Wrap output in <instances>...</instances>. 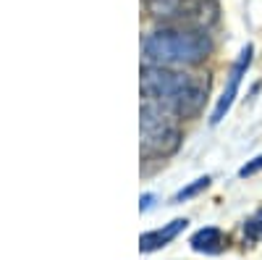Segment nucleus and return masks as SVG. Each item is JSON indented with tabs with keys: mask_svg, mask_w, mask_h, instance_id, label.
I'll return each instance as SVG.
<instances>
[{
	"mask_svg": "<svg viewBox=\"0 0 262 260\" xmlns=\"http://www.w3.org/2000/svg\"><path fill=\"white\" fill-rule=\"evenodd\" d=\"M259 171H262V155H257L249 163H244L242 168H238V176H254V173H259Z\"/></svg>",
	"mask_w": 262,
	"mask_h": 260,
	"instance_id": "nucleus-10",
	"label": "nucleus"
},
{
	"mask_svg": "<svg viewBox=\"0 0 262 260\" xmlns=\"http://www.w3.org/2000/svg\"><path fill=\"white\" fill-rule=\"evenodd\" d=\"M244 236L249 242H262V208L244 221Z\"/></svg>",
	"mask_w": 262,
	"mask_h": 260,
	"instance_id": "nucleus-9",
	"label": "nucleus"
},
{
	"mask_svg": "<svg viewBox=\"0 0 262 260\" xmlns=\"http://www.w3.org/2000/svg\"><path fill=\"white\" fill-rule=\"evenodd\" d=\"M212 53V37L196 27H163L144 37V55L149 63L170 69L200 66Z\"/></svg>",
	"mask_w": 262,
	"mask_h": 260,
	"instance_id": "nucleus-2",
	"label": "nucleus"
},
{
	"mask_svg": "<svg viewBox=\"0 0 262 260\" xmlns=\"http://www.w3.org/2000/svg\"><path fill=\"white\" fill-rule=\"evenodd\" d=\"M139 132H142V158L144 161H165L181 147V126L173 113L165 108L144 100L139 111Z\"/></svg>",
	"mask_w": 262,
	"mask_h": 260,
	"instance_id": "nucleus-3",
	"label": "nucleus"
},
{
	"mask_svg": "<svg viewBox=\"0 0 262 260\" xmlns=\"http://www.w3.org/2000/svg\"><path fill=\"white\" fill-rule=\"evenodd\" d=\"M210 95V82L200 74H184L170 66H142V97L165 108L176 118H194L202 113Z\"/></svg>",
	"mask_w": 262,
	"mask_h": 260,
	"instance_id": "nucleus-1",
	"label": "nucleus"
},
{
	"mask_svg": "<svg viewBox=\"0 0 262 260\" xmlns=\"http://www.w3.org/2000/svg\"><path fill=\"white\" fill-rule=\"evenodd\" d=\"M210 176H200V179H194L191 184H186V187H181L176 194H173V197H170V203L173 205H181V203H186V200H191V197H196V194H200V192H205L207 187H210Z\"/></svg>",
	"mask_w": 262,
	"mask_h": 260,
	"instance_id": "nucleus-7",
	"label": "nucleus"
},
{
	"mask_svg": "<svg viewBox=\"0 0 262 260\" xmlns=\"http://www.w3.org/2000/svg\"><path fill=\"white\" fill-rule=\"evenodd\" d=\"M186 224H189L186 218H173L170 224H165V226H160V229L144 231V234L139 236V250H142V252H158V250L168 247V245L186 229Z\"/></svg>",
	"mask_w": 262,
	"mask_h": 260,
	"instance_id": "nucleus-5",
	"label": "nucleus"
},
{
	"mask_svg": "<svg viewBox=\"0 0 262 260\" xmlns=\"http://www.w3.org/2000/svg\"><path fill=\"white\" fill-rule=\"evenodd\" d=\"M152 200H155V194H149V192H147V194H142V200H139V210H142V213H147V210L152 208Z\"/></svg>",
	"mask_w": 262,
	"mask_h": 260,
	"instance_id": "nucleus-11",
	"label": "nucleus"
},
{
	"mask_svg": "<svg viewBox=\"0 0 262 260\" xmlns=\"http://www.w3.org/2000/svg\"><path fill=\"white\" fill-rule=\"evenodd\" d=\"M147 3L155 16H173V13H181V8L189 0H147Z\"/></svg>",
	"mask_w": 262,
	"mask_h": 260,
	"instance_id": "nucleus-8",
	"label": "nucleus"
},
{
	"mask_svg": "<svg viewBox=\"0 0 262 260\" xmlns=\"http://www.w3.org/2000/svg\"><path fill=\"white\" fill-rule=\"evenodd\" d=\"M252 58H254V45H244L242 53H238V58L233 61L231 71H228V82H226V87H223V95L217 97L212 113H210V124H212V126L221 124V121L226 118V113L233 108V103H236V97H238V90H242V82H244V76H247V71H249V66H252Z\"/></svg>",
	"mask_w": 262,
	"mask_h": 260,
	"instance_id": "nucleus-4",
	"label": "nucleus"
},
{
	"mask_svg": "<svg viewBox=\"0 0 262 260\" xmlns=\"http://www.w3.org/2000/svg\"><path fill=\"white\" fill-rule=\"evenodd\" d=\"M194 252H205V255H221L223 250H228V236L226 231H221L217 226H205L200 231L191 234L189 239Z\"/></svg>",
	"mask_w": 262,
	"mask_h": 260,
	"instance_id": "nucleus-6",
	"label": "nucleus"
}]
</instances>
